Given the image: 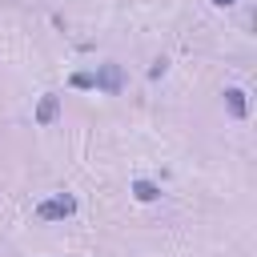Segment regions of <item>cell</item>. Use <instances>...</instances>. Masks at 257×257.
Wrapping results in <instances>:
<instances>
[{
  "label": "cell",
  "instance_id": "cell-1",
  "mask_svg": "<svg viewBox=\"0 0 257 257\" xmlns=\"http://www.w3.org/2000/svg\"><path fill=\"white\" fill-rule=\"evenodd\" d=\"M92 88H100V92H108V96H120V92H124V68H120L116 60H104V64L92 72Z\"/></svg>",
  "mask_w": 257,
  "mask_h": 257
},
{
  "label": "cell",
  "instance_id": "cell-2",
  "mask_svg": "<svg viewBox=\"0 0 257 257\" xmlns=\"http://www.w3.org/2000/svg\"><path fill=\"white\" fill-rule=\"evenodd\" d=\"M72 213H76V197H68V193H56V197H48V201L36 205V217L40 221H64Z\"/></svg>",
  "mask_w": 257,
  "mask_h": 257
},
{
  "label": "cell",
  "instance_id": "cell-3",
  "mask_svg": "<svg viewBox=\"0 0 257 257\" xmlns=\"http://www.w3.org/2000/svg\"><path fill=\"white\" fill-rule=\"evenodd\" d=\"M225 108L233 120H245L249 116V100H245V88H225Z\"/></svg>",
  "mask_w": 257,
  "mask_h": 257
},
{
  "label": "cell",
  "instance_id": "cell-4",
  "mask_svg": "<svg viewBox=\"0 0 257 257\" xmlns=\"http://www.w3.org/2000/svg\"><path fill=\"white\" fill-rule=\"evenodd\" d=\"M56 112H60V96H56V92H44L40 104H36V124H52Z\"/></svg>",
  "mask_w": 257,
  "mask_h": 257
},
{
  "label": "cell",
  "instance_id": "cell-5",
  "mask_svg": "<svg viewBox=\"0 0 257 257\" xmlns=\"http://www.w3.org/2000/svg\"><path fill=\"white\" fill-rule=\"evenodd\" d=\"M133 197L149 205V201H157V197H161V185H153V181H145V177H141V181H133Z\"/></svg>",
  "mask_w": 257,
  "mask_h": 257
},
{
  "label": "cell",
  "instance_id": "cell-6",
  "mask_svg": "<svg viewBox=\"0 0 257 257\" xmlns=\"http://www.w3.org/2000/svg\"><path fill=\"white\" fill-rule=\"evenodd\" d=\"M72 88H92V72H72Z\"/></svg>",
  "mask_w": 257,
  "mask_h": 257
},
{
  "label": "cell",
  "instance_id": "cell-7",
  "mask_svg": "<svg viewBox=\"0 0 257 257\" xmlns=\"http://www.w3.org/2000/svg\"><path fill=\"white\" fill-rule=\"evenodd\" d=\"M165 68H169V60H165V56H161V60H157V64H153V68H149V80H161V76H165Z\"/></svg>",
  "mask_w": 257,
  "mask_h": 257
},
{
  "label": "cell",
  "instance_id": "cell-8",
  "mask_svg": "<svg viewBox=\"0 0 257 257\" xmlns=\"http://www.w3.org/2000/svg\"><path fill=\"white\" fill-rule=\"evenodd\" d=\"M213 4H217V8H229V4H233V0H213Z\"/></svg>",
  "mask_w": 257,
  "mask_h": 257
}]
</instances>
